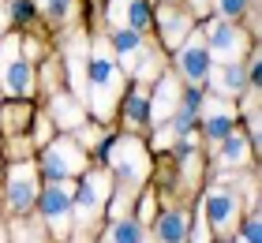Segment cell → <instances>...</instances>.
I'll list each match as a JSON object with an SVG mask.
<instances>
[{
  "mask_svg": "<svg viewBox=\"0 0 262 243\" xmlns=\"http://www.w3.org/2000/svg\"><path fill=\"white\" fill-rule=\"evenodd\" d=\"M86 97H90V105H94V113H98L101 120L113 113V105H116V97H120L124 90V75H120V64H116V56L109 53V45L98 41L94 45V53H90V68H86Z\"/></svg>",
  "mask_w": 262,
  "mask_h": 243,
  "instance_id": "cell-1",
  "label": "cell"
},
{
  "mask_svg": "<svg viewBox=\"0 0 262 243\" xmlns=\"http://www.w3.org/2000/svg\"><path fill=\"white\" fill-rule=\"evenodd\" d=\"M105 157H109L113 172L124 180L127 187H135L146 180V146L135 142V139H116L109 150H105Z\"/></svg>",
  "mask_w": 262,
  "mask_h": 243,
  "instance_id": "cell-2",
  "label": "cell"
},
{
  "mask_svg": "<svg viewBox=\"0 0 262 243\" xmlns=\"http://www.w3.org/2000/svg\"><path fill=\"white\" fill-rule=\"evenodd\" d=\"M202 38H206L210 60H240V53L247 49V38H244V30L236 27V23H229V19H217V23H210V27L202 30Z\"/></svg>",
  "mask_w": 262,
  "mask_h": 243,
  "instance_id": "cell-3",
  "label": "cell"
},
{
  "mask_svg": "<svg viewBox=\"0 0 262 243\" xmlns=\"http://www.w3.org/2000/svg\"><path fill=\"white\" fill-rule=\"evenodd\" d=\"M41 168H45L49 180H68V176H75V172L86 168V157H82V150L71 139H56L49 150L41 153Z\"/></svg>",
  "mask_w": 262,
  "mask_h": 243,
  "instance_id": "cell-4",
  "label": "cell"
},
{
  "mask_svg": "<svg viewBox=\"0 0 262 243\" xmlns=\"http://www.w3.org/2000/svg\"><path fill=\"white\" fill-rule=\"evenodd\" d=\"M202 217L217 228V232H232L236 217H240V198L229 187H210L206 198H202Z\"/></svg>",
  "mask_w": 262,
  "mask_h": 243,
  "instance_id": "cell-5",
  "label": "cell"
},
{
  "mask_svg": "<svg viewBox=\"0 0 262 243\" xmlns=\"http://www.w3.org/2000/svg\"><path fill=\"white\" fill-rule=\"evenodd\" d=\"M210 49H206V38H202V30L191 34V38L180 41V56H176V68H180V75L187 82H206V71H210Z\"/></svg>",
  "mask_w": 262,
  "mask_h": 243,
  "instance_id": "cell-6",
  "label": "cell"
},
{
  "mask_svg": "<svg viewBox=\"0 0 262 243\" xmlns=\"http://www.w3.org/2000/svg\"><path fill=\"white\" fill-rule=\"evenodd\" d=\"M38 206H41V217L49 221V228L56 236H64L68 217H71V187L64 180H53V184L38 194Z\"/></svg>",
  "mask_w": 262,
  "mask_h": 243,
  "instance_id": "cell-7",
  "label": "cell"
},
{
  "mask_svg": "<svg viewBox=\"0 0 262 243\" xmlns=\"http://www.w3.org/2000/svg\"><path fill=\"white\" fill-rule=\"evenodd\" d=\"M105 198H109V176L105 172H90L86 180H82V187H79V198L71 202L79 225H90L94 217H98V210L105 206Z\"/></svg>",
  "mask_w": 262,
  "mask_h": 243,
  "instance_id": "cell-8",
  "label": "cell"
},
{
  "mask_svg": "<svg viewBox=\"0 0 262 243\" xmlns=\"http://www.w3.org/2000/svg\"><path fill=\"white\" fill-rule=\"evenodd\" d=\"M38 202V180H34V165H11L8 172V206L15 213H27Z\"/></svg>",
  "mask_w": 262,
  "mask_h": 243,
  "instance_id": "cell-9",
  "label": "cell"
},
{
  "mask_svg": "<svg viewBox=\"0 0 262 243\" xmlns=\"http://www.w3.org/2000/svg\"><path fill=\"white\" fill-rule=\"evenodd\" d=\"M206 79L213 82V90H217L221 97H240V94L247 90L240 60H217V64H210Z\"/></svg>",
  "mask_w": 262,
  "mask_h": 243,
  "instance_id": "cell-10",
  "label": "cell"
},
{
  "mask_svg": "<svg viewBox=\"0 0 262 243\" xmlns=\"http://www.w3.org/2000/svg\"><path fill=\"white\" fill-rule=\"evenodd\" d=\"M232 108L221 105V101H202V131H206L210 142H221L225 135L232 131Z\"/></svg>",
  "mask_w": 262,
  "mask_h": 243,
  "instance_id": "cell-11",
  "label": "cell"
},
{
  "mask_svg": "<svg viewBox=\"0 0 262 243\" xmlns=\"http://www.w3.org/2000/svg\"><path fill=\"white\" fill-rule=\"evenodd\" d=\"M176 101H180V86H176V79L172 75H165L161 82H158V94H154V101H150V124H165V120L172 116V108H176Z\"/></svg>",
  "mask_w": 262,
  "mask_h": 243,
  "instance_id": "cell-12",
  "label": "cell"
},
{
  "mask_svg": "<svg viewBox=\"0 0 262 243\" xmlns=\"http://www.w3.org/2000/svg\"><path fill=\"white\" fill-rule=\"evenodd\" d=\"M0 82H4V90L11 97H27L30 86H34V75H30V64L19 56H11L4 68H0Z\"/></svg>",
  "mask_w": 262,
  "mask_h": 243,
  "instance_id": "cell-13",
  "label": "cell"
},
{
  "mask_svg": "<svg viewBox=\"0 0 262 243\" xmlns=\"http://www.w3.org/2000/svg\"><path fill=\"white\" fill-rule=\"evenodd\" d=\"M86 53H90L86 38H71V41H68V68H71V86H75V94H79V97H86V68H90Z\"/></svg>",
  "mask_w": 262,
  "mask_h": 243,
  "instance_id": "cell-14",
  "label": "cell"
},
{
  "mask_svg": "<svg viewBox=\"0 0 262 243\" xmlns=\"http://www.w3.org/2000/svg\"><path fill=\"white\" fill-rule=\"evenodd\" d=\"M113 45H116V60L131 71V64H135V56L142 53L146 38H142L139 30H131V27H113Z\"/></svg>",
  "mask_w": 262,
  "mask_h": 243,
  "instance_id": "cell-15",
  "label": "cell"
},
{
  "mask_svg": "<svg viewBox=\"0 0 262 243\" xmlns=\"http://www.w3.org/2000/svg\"><path fill=\"white\" fill-rule=\"evenodd\" d=\"M161 38L169 41V45H180L187 34H191V23H187L184 11H172V8H161Z\"/></svg>",
  "mask_w": 262,
  "mask_h": 243,
  "instance_id": "cell-16",
  "label": "cell"
},
{
  "mask_svg": "<svg viewBox=\"0 0 262 243\" xmlns=\"http://www.w3.org/2000/svg\"><path fill=\"white\" fill-rule=\"evenodd\" d=\"M158 239L161 243H184L187 239V213L184 210H169L158 221Z\"/></svg>",
  "mask_w": 262,
  "mask_h": 243,
  "instance_id": "cell-17",
  "label": "cell"
},
{
  "mask_svg": "<svg viewBox=\"0 0 262 243\" xmlns=\"http://www.w3.org/2000/svg\"><path fill=\"white\" fill-rule=\"evenodd\" d=\"M105 243H142V225L135 221V217H116L113 228L105 232Z\"/></svg>",
  "mask_w": 262,
  "mask_h": 243,
  "instance_id": "cell-18",
  "label": "cell"
},
{
  "mask_svg": "<svg viewBox=\"0 0 262 243\" xmlns=\"http://www.w3.org/2000/svg\"><path fill=\"white\" fill-rule=\"evenodd\" d=\"M53 120L60 127H75L82 120V105L75 97H68V94H53Z\"/></svg>",
  "mask_w": 262,
  "mask_h": 243,
  "instance_id": "cell-19",
  "label": "cell"
},
{
  "mask_svg": "<svg viewBox=\"0 0 262 243\" xmlns=\"http://www.w3.org/2000/svg\"><path fill=\"white\" fill-rule=\"evenodd\" d=\"M247 153H251V146H247L240 135H232V131H229V135L221 139V153H217V161L232 168V165H244V161H247Z\"/></svg>",
  "mask_w": 262,
  "mask_h": 243,
  "instance_id": "cell-20",
  "label": "cell"
},
{
  "mask_svg": "<svg viewBox=\"0 0 262 243\" xmlns=\"http://www.w3.org/2000/svg\"><path fill=\"white\" fill-rule=\"evenodd\" d=\"M146 23H150V8H146V0H127V11H124V27L131 30H146Z\"/></svg>",
  "mask_w": 262,
  "mask_h": 243,
  "instance_id": "cell-21",
  "label": "cell"
},
{
  "mask_svg": "<svg viewBox=\"0 0 262 243\" xmlns=\"http://www.w3.org/2000/svg\"><path fill=\"white\" fill-rule=\"evenodd\" d=\"M146 113H150V101H146V90H135L127 97V108H124V116H127V124H146Z\"/></svg>",
  "mask_w": 262,
  "mask_h": 243,
  "instance_id": "cell-22",
  "label": "cell"
},
{
  "mask_svg": "<svg viewBox=\"0 0 262 243\" xmlns=\"http://www.w3.org/2000/svg\"><path fill=\"white\" fill-rule=\"evenodd\" d=\"M131 71H135L139 79H150L154 71H158V53H154L150 45H142V53L135 56V64H131Z\"/></svg>",
  "mask_w": 262,
  "mask_h": 243,
  "instance_id": "cell-23",
  "label": "cell"
},
{
  "mask_svg": "<svg viewBox=\"0 0 262 243\" xmlns=\"http://www.w3.org/2000/svg\"><path fill=\"white\" fill-rule=\"evenodd\" d=\"M41 8L49 11L53 19H68L71 15V0H41Z\"/></svg>",
  "mask_w": 262,
  "mask_h": 243,
  "instance_id": "cell-24",
  "label": "cell"
},
{
  "mask_svg": "<svg viewBox=\"0 0 262 243\" xmlns=\"http://www.w3.org/2000/svg\"><path fill=\"white\" fill-rule=\"evenodd\" d=\"M251 4V0H217V8H221V15L225 19H236V15H244V8Z\"/></svg>",
  "mask_w": 262,
  "mask_h": 243,
  "instance_id": "cell-25",
  "label": "cell"
},
{
  "mask_svg": "<svg viewBox=\"0 0 262 243\" xmlns=\"http://www.w3.org/2000/svg\"><path fill=\"white\" fill-rule=\"evenodd\" d=\"M124 11H127V0H113L109 4V23L113 27H124Z\"/></svg>",
  "mask_w": 262,
  "mask_h": 243,
  "instance_id": "cell-26",
  "label": "cell"
},
{
  "mask_svg": "<svg viewBox=\"0 0 262 243\" xmlns=\"http://www.w3.org/2000/svg\"><path fill=\"white\" fill-rule=\"evenodd\" d=\"M15 53H19V41H15V38H8L4 45H0V68H4V64H8V60L15 56Z\"/></svg>",
  "mask_w": 262,
  "mask_h": 243,
  "instance_id": "cell-27",
  "label": "cell"
},
{
  "mask_svg": "<svg viewBox=\"0 0 262 243\" xmlns=\"http://www.w3.org/2000/svg\"><path fill=\"white\" fill-rule=\"evenodd\" d=\"M240 243H258V217H247V228H244Z\"/></svg>",
  "mask_w": 262,
  "mask_h": 243,
  "instance_id": "cell-28",
  "label": "cell"
},
{
  "mask_svg": "<svg viewBox=\"0 0 262 243\" xmlns=\"http://www.w3.org/2000/svg\"><path fill=\"white\" fill-rule=\"evenodd\" d=\"M98 139H101V131H94V127L90 131H79V142H86V146H94Z\"/></svg>",
  "mask_w": 262,
  "mask_h": 243,
  "instance_id": "cell-29",
  "label": "cell"
},
{
  "mask_svg": "<svg viewBox=\"0 0 262 243\" xmlns=\"http://www.w3.org/2000/svg\"><path fill=\"white\" fill-rule=\"evenodd\" d=\"M187 239H191V243H202V239H210V236H206V217H202V225H199V228H195V232L187 236Z\"/></svg>",
  "mask_w": 262,
  "mask_h": 243,
  "instance_id": "cell-30",
  "label": "cell"
},
{
  "mask_svg": "<svg viewBox=\"0 0 262 243\" xmlns=\"http://www.w3.org/2000/svg\"><path fill=\"white\" fill-rule=\"evenodd\" d=\"M0 243H8V236H4V228H0Z\"/></svg>",
  "mask_w": 262,
  "mask_h": 243,
  "instance_id": "cell-31",
  "label": "cell"
},
{
  "mask_svg": "<svg viewBox=\"0 0 262 243\" xmlns=\"http://www.w3.org/2000/svg\"><path fill=\"white\" fill-rule=\"evenodd\" d=\"M154 243H161V239H154Z\"/></svg>",
  "mask_w": 262,
  "mask_h": 243,
  "instance_id": "cell-32",
  "label": "cell"
}]
</instances>
